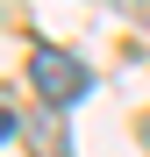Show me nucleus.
Listing matches in <instances>:
<instances>
[{"mask_svg":"<svg viewBox=\"0 0 150 157\" xmlns=\"http://www.w3.org/2000/svg\"><path fill=\"white\" fill-rule=\"evenodd\" d=\"M29 86L50 100V107H71V100H86V64L71 57V50H50V43H36L29 50Z\"/></svg>","mask_w":150,"mask_h":157,"instance_id":"obj_1","label":"nucleus"},{"mask_svg":"<svg viewBox=\"0 0 150 157\" xmlns=\"http://www.w3.org/2000/svg\"><path fill=\"white\" fill-rule=\"evenodd\" d=\"M143 143H150V114H143Z\"/></svg>","mask_w":150,"mask_h":157,"instance_id":"obj_2","label":"nucleus"}]
</instances>
